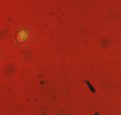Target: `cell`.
<instances>
[{"label":"cell","mask_w":121,"mask_h":115,"mask_svg":"<svg viewBox=\"0 0 121 115\" xmlns=\"http://www.w3.org/2000/svg\"><path fill=\"white\" fill-rule=\"evenodd\" d=\"M27 37H28V33L26 32V31H21V32H18V34H17V41L25 42L26 40H27Z\"/></svg>","instance_id":"cell-1"},{"label":"cell","mask_w":121,"mask_h":115,"mask_svg":"<svg viewBox=\"0 0 121 115\" xmlns=\"http://www.w3.org/2000/svg\"><path fill=\"white\" fill-rule=\"evenodd\" d=\"M85 83H86V86L89 87V90H90L91 92H93V93H95V88H94L93 86H91V83L89 82V80H85Z\"/></svg>","instance_id":"cell-2"},{"label":"cell","mask_w":121,"mask_h":115,"mask_svg":"<svg viewBox=\"0 0 121 115\" xmlns=\"http://www.w3.org/2000/svg\"><path fill=\"white\" fill-rule=\"evenodd\" d=\"M94 115H99V114H98V113H95V114H94Z\"/></svg>","instance_id":"cell-3"}]
</instances>
